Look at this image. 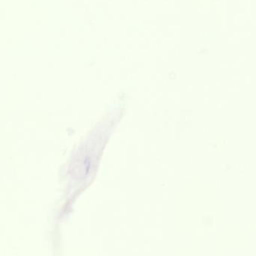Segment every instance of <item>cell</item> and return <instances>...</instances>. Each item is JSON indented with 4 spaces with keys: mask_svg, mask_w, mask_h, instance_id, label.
I'll use <instances>...</instances> for the list:
<instances>
[{
    "mask_svg": "<svg viewBox=\"0 0 256 256\" xmlns=\"http://www.w3.org/2000/svg\"><path fill=\"white\" fill-rule=\"evenodd\" d=\"M202 221L203 224L205 227H210L213 226V218H210V216H204V218H203Z\"/></svg>",
    "mask_w": 256,
    "mask_h": 256,
    "instance_id": "obj_1",
    "label": "cell"
}]
</instances>
